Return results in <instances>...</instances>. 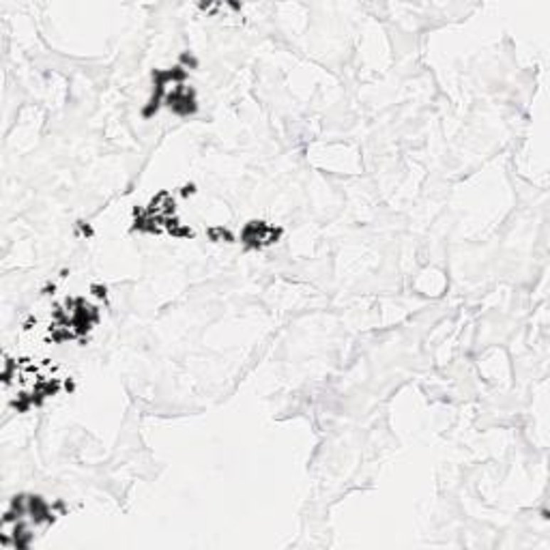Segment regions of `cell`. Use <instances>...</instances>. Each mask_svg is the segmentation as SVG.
Returning a JSON list of instances; mask_svg holds the SVG:
<instances>
[{
  "label": "cell",
  "instance_id": "cell-1",
  "mask_svg": "<svg viewBox=\"0 0 550 550\" xmlns=\"http://www.w3.org/2000/svg\"><path fill=\"white\" fill-rule=\"evenodd\" d=\"M277 237H280V231H275L273 226L263 224V222L250 224V226L245 228V241H248L250 245H258V248H263V245L273 243Z\"/></svg>",
  "mask_w": 550,
  "mask_h": 550
}]
</instances>
